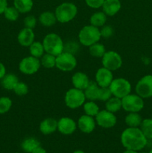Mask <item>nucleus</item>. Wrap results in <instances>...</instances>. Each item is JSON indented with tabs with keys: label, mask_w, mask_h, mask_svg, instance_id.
<instances>
[{
	"label": "nucleus",
	"mask_w": 152,
	"mask_h": 153,
	"mask_svg": "<svg viewBox=\"0 0 152 153\" xmlns=\"http://www.w3.org/2000/svg\"><path fill=\"white\" fill-rule=\"evenodd\" d=\"M15 153H19V152H15Z\"/></svg>",
	"instance_id": "obj_46"
},
{
	"label": "nucleus",
	"mask_w": 152,
	"mask_h": 153,
	"mask_svg": "<svg viewBox=\"0 0 152 153\" xmlns=\"http://www.w3.org/2000/svg\"><path fill=\"white\" fill-rule=\"evenodd\" d=\"M149 153H152V149H151V150H150V152H149Z\"/></svg>",
	"instance_id": "obj_45"
},
{
	"label": "nucleus",
	"mask_w": 152,
	"mask_h": 153,
	"mask_svg": "<svg viewBox=\"0 0 152 153\" xmlns=\"http://www.w3.org/2000/svg\"><path fill=\"white\" fill-rule=\"evenodd\" d=\"M33 5V0H13V6L19 13H28L32 9Z\"/></svg>",
	"instance_id": "obj_24"
},
{
	"label": "nucleus",
	"mask_w": 152,
	"mask_h": 153,
	"mask_svg": "<svg viewBox=\"0 0 152 153\" xmlns=\"http://www.w3.org/2000/svg\"><path fill=\"white\" fill-rule=\"evenodd\" d=\"M139 128L148 140H152V119L142 120Z\"/></svg>",
	"instance_id": "obj_30"
},
{
	"label": "nucleus",
	"mask_w": 152,
	"mask_h": 153,
	"mask_svg": "<svg viewBox=\"0 0 152 153\" xmlns=\"http://www.w3.org/2000/svg\"><path fill=\"white\" fill-rule=\"evenodd\" d=\"M6 75V68L2 63L0 62V79H2Z\"/></svg>",
	"instance_id": "obj_41"
},
{
	"label": "nucleus",
	"mask_w": 152,
	"mask_h": 153,
	"mask_svg": "<svg viewBox=\"0 0 152 153\" xmlns=\"http://www.w3.org/2000/svg\"><path fill=\"white\" fill-rule=\"evenodd\" d=\"M12 106V101L9 97H0V114H4L9 111Z\"/></svg>",
	"instance_id": "obj_34"
},
{
	"label": "nucleus",
	"mask_w": 152,
	"mask_h": 153,
	"mask_svg": "<svg viewBox=\"0 0 152 153\" xmlns=\"http://www.w3.org/2000/svg\"><path fill=\"white\" fill-rule=\"evenodd\" d=\"M113 80V75L111 70L101 67L98 69L95 74V81L97 85L101 88H109Z\"/></svg>",
	"instance_id": "obj_13"
},
{
	"label": "nucleus",
	"mask_w": 152,
	"mask_h": 153,
	"mask_svg": "<svg viewBox=\"0 0 152 153\" xmlns=\"http://www.w3.org/2000/svg\"><path fill=\"white\" fill-rule=\"evenodd\" d=\"M41 63L39 58L34 56L24 58L19 64V69L21 73L26 75H32L37 73L40 69Z\"/></svg>",
	"instance_id": "obj_10"
},
{
	"label": "nucleus",
	"mask_w": 152,
	"mask_h": 153,
	"mask_svg": "<svg viewBox=\"0 0 152 153\" xmlns=\"http://www.w3.org/2000/svg\"><path fill=\"white\" fill-rule=\"evenodd\" d=\"M112 97V93L109 88H101L100 87L98 91V100L101 102H106Z\"/></svg>",
	"instance_id": "obj_35"
},
{
	"label": "nucleus",
	"mask_w": 152,
	"mask_h": 153,
	"mask_svg": "<svg viewBox=\"0 0 152 153\" xmlns=\"http://www.w3.org/2000/svg\"><path fill=\"white\" fill-rule=\"evenodd\" d=\"M123 153H138L137 151H134V150H131V149H126Z\"/></svg>",
	"instance_id": "obj_43"
},
{
	"label": "nucleus",
	"mask_w": 152,
	"mask_h": 153,
	"mask_svg": "<svg viewBox=\"0 0 152 153\" xmlns=\"http://www.w3.org/2000/svg\"><path fill=\"white\" fill-rule=\"evenodd\" d=\"M107 21V15L104 12L94 13L90 17V24L93 26L99 28L104 26Z\"/></svg>",
	"instance_id": "obj_27"
},
{
	"label": "nucleus",
	"mask_w": 152,
	"mask_h": 153,
	"mask_svg": "<svg viewBox=\"0 0 152 153\" xmlns=\"http://www.w3.org/2000/svg\"><path fill=\"white\" fill-rule=\"evenodd\" d=\"M121 7L122 5L119 0H104L102 9L107 16H113L120 10Z\"/></svg>",
	"instance_id": "obj_18"
},
{
	"label": "nucleus",
	"mask_w": 152,
	"mask_h": 153,
	"mask_svg": "<svg viewBox=\"0 0 152 153\" xmlns=\"http://www.w3.org/2000/svg\"><path fill=\"white\" fill-rule=\"evenodd\" d=\"M30 53L31 56H34L37 58H41L45 52L43 43L39 41H34L32 44L29 46Z\"/></svg>",
	"instance_id": "obj_28"
},
{
	"label": "nucleus",
	"mask_w": 152,
	"mask_h": 153,
	"mask_svg": "<svg viewBox=\"0 0 152 153\" xmlns=\"http://www.w3.org/2000/svg\"><path fill=\"white\" fill-rule=\"evenodd\" d=\"M85 2L89 7L97 9L102 7L104 0H85Z\"/></svg>",
	"instance_id": "obj_39"
},
{
	"label": "nucleus",
	"mask_w": 152,
	"mask_h": 153,
	"mask_svg": "<svg viewBox=\"0 0 152 153\" xmlns=\"http://www.w3.org/2000/svg\"><path fill=\"white\" fill-rule=\"evenodd\" d=\"M7 7V0H0V14L4 13L6 7Z\"/></svg>",
	"instance_id": "obj_40"
},
{
	"label": "nucleus",
	"mask_w": 152,
	"mask_h": 153,
	"mask_svg": "<svg viewBox=\"0 0 152 153\" xmlns=\"http://www.w3.org/2000/svg\"><path fill=\"white\" fill-rule=\"evenodd\" d=\"M73 153H85V152L82 150H75Z\"/></svg>",
	"instance_id": "obj_44"
},
{
	"label": "nucleus",
	"mask_w": 152,
	"mask_h": 153,
	"mask_svg": "<svg viewBox=\"0 0 152 153\" xmlns=\"http://www.w3.org/2000/svg\"><path fill=\"white\" fill-rule=\"evenodd\" d=\"M4 14V17L9 21H16V19L19 18V12L18 11L17 9L13 6V7H8L7 6L6 7L5 10L4 11L3 13Z\"/></svg>",
	"instance_id": "obj_33"
},
{
	"label": "nucleus",
	"mask_w": 152,
	"mask_h": 153,
	"mask_svg": "<svg viewBox=\"0 0 152 153\" xmlns=\"http://www.w3.org/2000/svg\"><path fill=\"white\" fill-rule=\"evenodd\" d=\"M18 82H19V79L17 76L12 73H9V74H6L1 79V84L4 89L7 91H13Z\"/></svg>",
	"instance_id": "obj_20"
},
{
	"label": "nucleus",
	"mask_w": 152,
	"mask_h": 153,
	"mask_svg": "<svg viewBox=\"0 0 152 153\" xmlns=\"http://www.w3.org/2000/svg\"><path fill=\"white\" fill-rule=\"evenodd\" d=\"M142 153H145V152H142Z\"/></svg>",
	"instance_id": "obj_47"
},
{
	"label": "nucleus",
	"mask_w": 152,
	"mask_h": 153,
	"mask_svg": "<svg viewBox=\"0 0 152 153\" xmlns=\"http://www.w3.org/2000/svg\"><path fill=\"white\" fill-rule=\"evenodd\" d=\"M31 153H47L46 152V149H43V147H41V146H38V147L37 148V149H34V151H33Z\"/></svg>",
	"instance_id": "obj_42"
},
{
	"label": "nucleus",
	"mask_w": 152,
	"mask_h": 153,
	"mask_svg": "<svg viewBox=\"0 0 152 153\" xmlns=\"http://www.w3.org/2000/svg\"><path fill=\"white\" fill-rule=\"evenodd\" d=\"M86 100L84 92L77 88H71L66 93L65 101L66 105L71 109H75L83 105Z\"/></svg>",
	"instance_id": "obj_5"
},
{
	"label": "nucleus",
	"mask_w": 152,
	"mask_h": 153,
	"mask_svg": "<svg viewBox=\"0 0 152 153\" xmlns=\"http://www.w3.org/2000/svg\"><path fill=\"white\" fill-rule=\"evenodd\" d=\"M83 110L86 115L93 117L99 112V108L94 101H89L83 105Z\"/></svg>",
	"instance_id": "obj_31"
},
{
	"label": "nucleus",
	"mask_w": 152,
	"mask_h": 153,
	"mask_svg": "<svg viewBox=\"0 0 152 153\" xmlns=\"http://www.w3.org/2000/svg\"><path fill=\"white\" fill-rule=\"evenodd\" d=\"M100 31H101V37H104V38H108V37H111L113 34V28L110 25H104V26H102V28L100 30Z\"/></svg>",
	"instance_id": "obj_38"
},
{
	"label": "nucleus",
	"mask_w": 152,
	"mask_h": 153,
	"mask_svg": "<svg viewBox=\"0 0 152 153\" xmlns=\"http://www.w3.org/2000/svg\"><path fill=\"white\" fill-rule=\"evenodd\" d=\"M103 67L111 71H115L122 67V59L118 52L115 51H108L102 57Z\"/></svg>",
	"instance_id": "obj_9"
},
{
	"label": "nucleus",
	"mask_w": 152,
	"mask_h": 153,
	"mask_svg": "<svg viewBox=\"0 0 152 153\" xmlns=\"http://www.w3.org/2000/svg\"><path fill=\"white\" fill-rule=\"evenodd\" d=\"M40 146V143L38 140L34 137H27L21 143L22 150L26 153H31L38 146Z\"/></svg>",
	"instance_id": "obj_22"
},
{
	"label": "nucleus",
	"mask_w": 152,
	"mask_h": 153,
	"mask_svg": "<svg viewBox=\"0 0 152 153\" xmlns=\"http://www.w3.org/2000/svg\"><path fill=\"white\" fill-rule=\"evenodd\" d=\"M39 21L44 26L50 27L55 25V22H57V18L55 13L51 11H45L40 15Z\"/></svg>",
	"instance_id": "obj_23"
},
{
	"label": "nucleus",
	"mask_w": 152,
	"mask_h": 153,
	"mask_svg": "<svg viewBox=\"0 0 152 153\" xmlns=\"http://www.w3.org/2000/svg\"><path fill=\"white\" fill-rule=\"evenodd\" d=\"M24 25H25V28L33 29V28H35L36 25H37V19L32 15L26 16L24 19Z\"/></svg>",
	"instance_id": "obj_37"
},
{
	"label": "nucleus",
	"mask_w": 152,
	"mask_h": 153,
	"mask_svg": "<svg viewBox=\"0 0 152 153\" xmlns=\"http://www.w3.org/2000/svg\"><path fill=\"white\" fill-rule=\"evenodd\" d=\"M77 66V60L75 55L69 52H63L56 56V66L58 70L63 72H69Z\"/></svg>",
	"instance_id": "obj_7"
},
{
	"label": "nucleus",
	"mask_w": 152,
	"mask_h": 153,
	"mask_svg": "<svg viewBox=\"0 0 152 153\" xmlns=\"http://www.w3.org/2000/svg\"><path fill=\"white\" fill-rule=\"evenodd\" d=\"M122 108L128 112H139L144 107V101L137 94H128L122 99Z\"/></svg>",
	"instance_id": "obj_8"
},
{
	"label": "nucleus",
	"mask_w": 152,
	"mask_h": 153,
	"mask_svg": "<svg viewBox=\"0 0 152 153\" xmlns=\"http://www.w3.org/2000/svg\"><path fill=\"white\" fill-rule=\"evenodd\" d=\"M101 37L99 28L92 25L83 27L78 34L79 41L85 46H90L94 43H98Z\"/></svg>",
	"instance_id": "obj_3"
},
{
	"label": "nucleus",
	"mask_w": 152,
	"mask_h": 153,
	"mask_svg": "<svg viewBox=\"0 0 152 153\" xmlns=\"http://www.w3.org/2000/svg\"><path fill=\"white\" fill-rule=\"evenodd\" d=\"M35 34L31 28H24L19 31L17 36V40L19 44L25 47L30 46L34 41Z\"/></svg>",
	"instance_id": "obj_16"
},
{
	"label": "nucleus",
	"mask_w": 152,
	"mask_h": 153,
	"mask_svg": "<svg viewBox=\"0 0 152 153\" xmlns=\"http://www.w3.org/2000/svg\"><path fill=\"white\" fill-rule=\"evenodd\" d=\"M121 143L126 149L140 151L145 147L148 139L139 127H128L121 134Z\"/></svg>",
	"instance_id": "obj_1"
},
{
	"label": "nucleus",
	"mask_w": 152,
	"mask_h": 153,
	"mask_svg": "<svg viewBox=\"0 0 152 153\" xmlns=\"http://www.w3.org/2000/svg\"><path fill=\"white\" fill-rule=\"evenodd\" d=\"M17 96H25L28 92V87L24 82H19L13 90Z\"/></svg>",
	"instance_id": "obj_36"
},
{
	"label": "nucleus",
	"mask_w": 152,
	"mask_h": 153,
	"mask_svg": "<svg viewBox=\"0 0 152 153\" xmlns=\"http://www.w3.org/2000/svg\"><path fill=\"white\" fill-rule=\"evenodd\" d=\"M77 124L72 118L64 117L58 121V130L64 135H69L75 132Z\"/></svg>",
	"instance_id": "obj_14"
},
{
	"label": "nucleus",
	"mask_w": 152,
	"mask_h": 153,
	"mask_svg": "<svg viewBox=\"0 0 152 153\" xmlns=\"http://www.w3.org/2000/svg\"><path fill=\"white\" fill-rule=\"evenodd\" d=\"M95 122L102 128H110L116 125L117 119L114 113L107 110H102L99 111L98 114L95 116Z\"/></svg>",
	"instance_id": "obj_12"
},
{
	"label": "nucleus",
	"mask_w": 152,
	"mask_h": 153,
	"mask_svg": "<svg viewBox=\"0 0 152 153\" xmlns=\"http://www.w3.org/2000/svg\"><path fill=\"white\" fill-rule=\"evenodd\" d=\"M105 106L106 110L109 111L112 113H116L122 108V99H119L116 97H110L107 101H106Z\"/></svg>",
	"instance_id": "obj_26"
},
{
	"label": "nucleus",
	"mask_w": 152,
	"mask_h": 153,
	"mask_svg": "<svg viewBox=\"0 0 152 153\" xmlns=\"http://www.w3.org/2000/svg\"><path fill=\"white\" fill-rule=\"evenodd\" d=\"M109 88L113 97L122 99L131 94V85L127 79L118 78L112 81Z\"/></svg>",
	"instance_id": "obj_6"
},
{
	"label": "nucleus",
	"mask_w": 152,
	"mask_h": 153,
	"mask_svg": "<svg viewBox=\"0 0 152 153\" xmlns=\"http://www.w3.org/2000/svg\"><path fill=\"white\" fill-rule=\"evenodd\" d=\"M95 123L96 122L92 117L85 114L78 119L77 126L82 132L89 134L94 131L95 128Z\"/></svg>",
	"instance_id": "obj_15"
},
{
	"label": "nucleus",
	"mask_w": 152,
	"mask_h": 153,
	"mask_svg": "<svg viewBox=\"0 0 152 153\" xmlns=\"http://www.w3.org/2000/svg\"><path fill=\"white\" fill-rule=\"evenodd\" d=\"M136 93L142 99L152 97V75L145 76L137 82Z\"/></svg>",
	"instance_id": "obj_11"
},
{
	"label": "nucleus",
	"mask_w": 152,
	"mask_h": 153,
	"mask_svg": "<svg viewBox=\"0 0 152 153\" xmlns=\"http://www.w3.org/2000/svg\"><path fill=\"white\" fill-rule=\"evenodd\" d=\"M41 65L43 66L45 68H53L56 66V56L51 54L46 53L41 57Z\"/></svg>",
	"instance_id": "obj_32"
},
{
	"label": "nucleus",
	"mask_w": 152,
	"mask_h": 153,
	"mask_svg": "<svg viewBox=\"0 0 152 153\" xmlns=\"http://www.w3.org/2000/svg\"><path fill=\"white\" fill-rule=\"evenodd\" d=\"M89 47V51L90 55L92 56L95 57V58H102L103 55L106 52L105 47H104V45L99 43L98 42L91 45Z\"/></svg>",
	"instance_id": "obj_29"
},
{
	"label": "nucleus",
	"mask_w": 152,
	"mask_h": 153,
	"mask_svg": "<svg viewBox=\"0 0 152 153\" xmlns=\"http://www.w3.org/2000/svg\"><path fill=\"white\" fill-rule=\"evenodd\" d=\"M43 47L46 53L58 56L64 50V44L63 40L58 34L55 33L48 34L43 41Z\"/></svg>",
	"instance_id": "obj_2"
},
{
	"label": "nucleus",
	"mask_w": 152,
	"mask_h": 153,
	"mask_svg": "<svg viewBox=\"0 0 152 153\" xmlns=\"http://www.w3.org/2000/svg\"><path fill=\"white\" fill-rule=\"evenodd\" d=\"M100 87L93 82H89L87 88L84 90V94L86 99L89 100V101H95L98 100V91H99Z\"/></svg>",
	"instance_id": "obj_21"
},
{
	"label": "nucleus",
	"mask_w": 152,
	"mask_h": 153,
	"mask_svg": "<svg viewBox=\"0 0 152 153\" xmlns=\"http://www.w3.org/2000/svg\"><path fill=\"white\" fill-rule=\"evenodd\" d=\"M142 122V119L138 112H129V114L125 117V123L128 127L137 128L140 126Z\"/></svg>",
	"instance_id": "obj_25"
},
{
	"label": "nucleus",
	"mask_w": 152,
	"mask_h": 153,
	"mask_svg": "<svg viewBox=\"0 0 152 153\" xmlns=\"http://www.w3.org/2000/svg\"><path fill=\"white\" fill-rule=\"evenodd\" d=\"M72 82L74 85V88L81 90V91H84L88 87L90 81L85 73L77 72L73 75L72 78Z\"/></svg>",
	"instance_id": "obj_17"
},
{
	"label": "nucleus",
	"mask_w": 152,
	"mask_h": 153,
	"mask_svg": "<svg viewBox=\"0 0 152 153\" xmlns=\"http://www.w3.org/2000/svg\"><path fill=\"white\" fill-rule=\"evenodd\" d=\"M58 130V121L54 118H46L40 124V131L43 134H51Z\"/></svg>",
	"instance_id": "obj_19"
},
{
	"label": "nucleus",
	"mask_w": 152,
	"mask_h": 153,
	"mask_svg": "<svg viewBox=\"0 0 152 153\" xmlns=\"http://www.w3.org/2000/svg\"><path fill=\"white\" fill-rule=\"evenodd\" d=\"M55 13L57 21L61 23H66L75 17L77 7L72 2H63L57 7Z\"/></svg>",
	"instance_id": "obj_4"
}]
</instances>
